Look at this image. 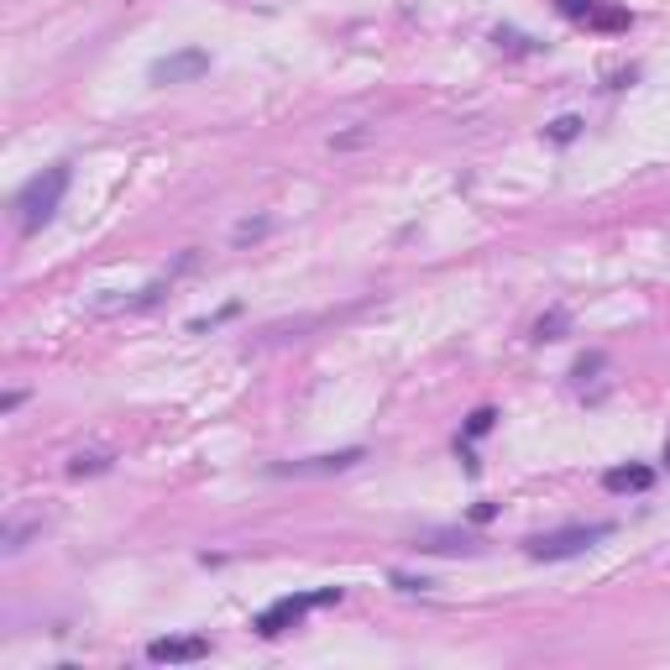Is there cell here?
<instances>
[{
    "instance_id": "obj_3",
    "label": "cell",
    "mask_w": 670,
    "mask_h": 670,
    "mask_svg": "<svg viewBox=\"0 0 670 670\" xmlns=\"http://www.w3.org/2000/svg\"><path fill=\"white\" fill-rule=\"evenodd\" d=\"M335 597H341V587H325V592H294V597H278V603H273L268 613H257V634H268V639H273V634L294 629V624H299V618H304L310 608H320V603H335Z\"/></svg>"
},
{
    "instance_id": "obj_12",
    "label": "cell",
    "mask_w": 670,
    "mask_h": 670,
    "mask_svg": "<svg viewBox=\"0 0 670 670\" xmlns=\"http://www.w3.org/2000/svg\"><path fill=\"white\" fill-rule=\"evenodd\" d=\"M100 467H105L100 456H80V461H74V477H84V472H100Z\"/></svg>"
},
{
    "instance_id": "obj_6",
    "label": "cell",
    "mask_w": 670,
    "mask_h": 670,
    "mask_svg": "<svg viewBox=\"0 0 670 670\" xmlns=\"http://www.w3.org/2000/svg\"><path fill=\"white\" fill-rule=\"evenodd\" d=\"M561 11L572 21H587V27H629V11H618L608 0H561Z\"/></svg>"
},
{
    "instance_id": "obj_13",
    "label": "cell",
    "mask_w": 670,
    "mask_h": 670,
    "mask_svg": "<svg viewBox=\"0 0 670 670\" xmlns=\"http://www.w3.org/2000/svg\"><path fill=\"white\" fill-rule=\"evenodd\" d=\"M561 325H566V320H561V315H551V320H540V341H555V331H561Z\"/></svg>"
},
{
    "instance_id": "obj_8",
    "label": "cell",
    "mask_w": 670,
    "mask_h": 670,
    "mask_svg": "<svg viewBox=\"0 0 670 670\" xmlns=\"http://www.w3.org/2000/svg\"><path fill=\"white\" fill-rule=\"evenodd\" d=\"M655 482L650 467H613V472H603V488L608 493H645Z\"/></svg>"
},
{
    "instance_id": "obj_7",
    "label": "cell",
    "mask_w": 670,
    "mask_h": 670,
    "mask_svg": "<svg viewBox=\"0 0 670 670\" xmlns=\"http://www.w3.org/2000/svg\"><path fill=\"white\" fill-rule=\"evenodd\" d=\"M210 655V639H153L147 645V660L158 666H184V660H205Z\"/></svg>"
},
{
    "instance_id": "obj_2",
    "label": "cell",
    "mask_w": 670,
    "mask_h": 670,
    "mask_svg": "<svg viewBox=\"0 0 670 670\" xmlns=\"http://www.w3.org/2000/svg\"><path fill=\"white\" fill-rule=\"evenodd\" d=\"M608 534H613V524H572V530H555V534H534L530 555L534 561H572V555L603 545Z\"/></svg>"
},
{
    "instance_id": "obj_5",
    "label": "cell",
    "mask_w": 670,
    "mask_h": 670,
    "mask_svg": "<svg viewBox=\"0 0 670 670\" xmlns=\"http://www.w3.org/2000/svg\"><path fill=\"white\" fill-rule=\"evenodd\" d=\"M362 451H335V456H310V461H278L273 477H325V472H346L356 467Z\"/></svg>"
},
{
    "instance_id": "obj_4",
    "label": "cell",
    "mask_w": 670,
    "mask_h": 670,
    "mask_svg": "<svg viewBox=\"0 0 670 670\" xmlns=\"http://www.w3.org/2000/svg\"><path fill=\"white\" fill-rule=\"evenodd\" d=\"M199 74H210V53H199V48L153 63V84H189V80H199Z\"/></svg>"
},
{
    "instance_id": "obj_11",
    "label": "cell",
    "mask_w": 670,
    "mask_h": 670,
    "mask_svg": "<svg viewBox=\"0 0 670 670\" xmlns=\"http://www.w3.org/2000/svg\"><path fill=\"white\" fill-rule=\"evenodd\" d=\"M493 409H477V415H472V425H467V435H488V430H493Z\"/></svg>"
},
{
    "instance_id": "obj_1",
    "label": "cell",
    "mask_w": 670,
    "mask_h": 670,
    "mask_svg": "<svg viewBox=\"0 0 670 670\" xmlns=\"http://www.w3.org/2000/svg\"><path fill=\"white\" fill-rule=\"evenodd\" d=\"M63 189H69V168H42L27 189L17 195V220H21V231H38V226H48V220L59 216V205H63Z\"/></svg>"
},
{
    "instance_id": "obj_10",
    "label": "cell",
    "mask_w": 670,
    "mask_h": 670,
    "mask_svg": "<svg viewBox=\"0 0 670 670\" xmlns=\"http://www.w3.org/2000/svg\"><path fill=\"white\" fill-rule=\"evenodd\" d=\"M576 132H582V121H576V116H561V121L551 126V137H555V142H572Z\"/></svg>"
},
{
    "instance_id": "obj_9",
    "label": "cell",
    "mask_w": 670,
    "mask_h": 670,
    "mask_svg": "<svg viewBox=\"0 0 670 670\" xmlns=\"http://www.w3.org/2000/svg\"><path fill=\"white\" fill-rule=\"evenodd\" d=\"M419 551H435V555H446V551H477L467 534H425L419 540Z\"/></svg>"
}]
</instances>
